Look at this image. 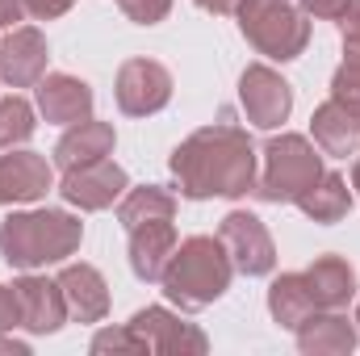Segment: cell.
<instances>
[{
  "label": "cell",
  "instance_id": "32",
  "mask_svg": "<svg viewBox=\"0 0 360 356\" xmlns=\"http://www.w3.org/2000/svg\"><path fill=\"white\" fill-rule=\"evenodd\" d=\"M17 21H25V8H21V0H0V25L17 30Z\"/></svg>",
  "mask_w": 360,
  "mask_h": 356
},
{
  "label": "cell",
  "instance_id": "14",
  "mask_svg": "<svg viewBox=\"0 0 360 356\" xmlns=\"http://www.w3.org/2000/svg\"><path fill=\"white\" fill-rule=\"evenodd\" d=\"M38 113L51 122V126H76L92 117V89L76 76H42L38 80Z\"/></svg>",
  "mask_w": 360,
  "mask_h": 356
},
{
  "label": "cell",
  "instance_id": "27",
  "mask_svg": "<svg viewBox=\"0 0 360 356\" xmlns=\"http://www.w3.org/2000/svg\"><path fill=\"white\" fill-rule=\"evenodd\" d=\"M117 4L134 25H160L172 13V0H117Z\"/></svg>",
  "mask_w": 360,
  "mask_h": 356
},
{
  "label": "cell",
  "instance_id": "36",
  "mask_svg": "<svg viewBox=\"0 0 360 356\" xmlns=\"http://www.w3.org/2000/svg\"><path fill=\"white\" fill-rule=\"evenodd\" d=\"M348 55H352V59H360V51H348Z\"/></svg>",
  "mask_w": 360,
  "mask_h": 356
},
{
  "label": "cell",
  "instance_id": "28",
  "mask_svg": "<svg viewBox=\"0 0 360 356\" xmlns=\"http://www.w3.org/2000/svg\"><path fill=\"white\" fill-rule=\"evenodd\" d=\"M72 4H76V0H21L25 17H34V21H55V17H63Z\"/></svg>",
  "mask_w": 360,
  "mask_h": 356
},
{
  "label": "cell",
  "instance_id": "21",
  "mask_svg": "<svg viewBox=\"0 0 360 356\" xmlns=\"http://www.w3.org/2000/svg\"><path fill=\"white\" fill-rule=\"evenodd\" d=\"M314 310H319V306H314V293H310V285H306V272H281L269 285V314H272L276 327L297 331Z\"/></svg>",
  "mask_w": 360,
  "mask_h": 356
},
{
  "label": "cell",
  "instance_id": "29",
  "mask_svg": "<svg viewBox=\"0 0 360 356\" xmlns=\"http://www.w3.org/2000/svg\"><path fill=\"white\" fill-rule=\"evenodd\" d=\"M352 0H302V13L306 17H319V21H340L348 13Z\"/></svg>",
  "mask_w": 360,
  "mask_h": 356
},
{
  "label": "cell",
  "instance_id": "34",
  "mask_svg": "<svg viewBox=\"0 0 360 356\" xmlns=\"http://www.w3.org/2000/svg\"><path fill=\"white\" fill-rule=\"evenodd\" d=\"M0 352H13V356H30V344H21V340H13L8 331L0 336Z\"/></svg>",
  "mask_w": 360,
  "mask_h": 356
},
{
  "label": "cell",
  "instance_id": "37",
  "mask_svg": "<svg viewBox=\"0 0 360 356\" xmlns=\"http://www.w3.org/2000/svg\"><path fill=\"white\" fill-rule=\"evenodd\" d=\"M356 327H360V310H356Z\"/></svg>",
  "mask_w": 360,
  "mask_h": 356
},
{
  "label": "cell",
  "instance_id": "13",
  "mask_svg": "<svg viewBox=\"0 0 360 356\" xmlns=\"http://www.w3.org/2000/svg\"><path fill=\"white\" fill-rule=\"evenodd\" d=\"M55 189V168L38 151L0 155V205H30Z\"/></svg>",
  "mask_w": 360,
  "mask_h": 356
},
{
  "label": "cell",
  "instance_id": "9",
  "mask_svg": "<svg viewBox=\"0 0 360 356\" xmlns=\"http://www.w3.org/2000/svg\"><path fill=\"white\" fill-rule=\"evenodd\" d=\"M130 327L147 340V348L160 356H205L210 352V340L201 327L184 323L180 314H172L168 306H147L130 319Z\"/></svg>",
  "mask_w": 360,
  "mask_h": 356
},
{
  "label": "cell",
  "instance_id": "2",
  "mask_svg": "<svg viewBox=\"0 0 360 356\" xmlns=\"http://www.w3.org/2000/svg\"><path fill=\"white\" fill-rule=\"evenodd\" d=\"M84 239V222L68 210H21L0 222V256L8 268L34 272L63 265Z\"/></svg>",
  "mask_w": 360,
  "mask_h": 356
},
{
  "label": "cell",
  "instance_id": "18",
  "mask_svg": "<svg viewBox=\"0 0 360 356\" xmlns=\"http://www.w3.org/2000/svg\"><path fill=\"white\" fill-rule=\"evenodd\" d=\"M176 252V227L172 218H160V222H143L130 231V268L139 281H160L164 268Z\"/></svg>",
  "mask_w": 360,
  "mask_h": 356
},
{
  "label": "cell",
  "instance_id": "8",
  "mask_svg": "<svg viewBox=\"0 0 360 356\" xmlns=\"http://www.w3.org/2000/svg\"><path fill=\"white\" fill-rule=\"evenodd\" d=\"M239 105H243V113H248L252 126L276 130L293 113V89L285 84L281 72H272L269 63H252L239 76Z\"/></svg>",
  "mask_w": 360,
  "mask_h": 356
},
{
  "label": "cell",
  "instance_id": "33",
  "mask_svg": "<svg viewBox=\"0 0 360 356\" xmlns=\"http://www.w3.org/2000/svg\"><path fill=\"white\" fill-rule=\"evenodd\" d=\"M197 8H205V13H218V17H226V13H235L239 8V0H193Z\"/></svg>",
  "mask_w": 360,
  "mask_h": 356
},
{
  "label": "cell",
  "instance_id": "22",
  "mask_svg": "<svg viewBox=\"0 0 360 356\" xmlns=\"http://www.w3.org/2000/svg\"><path fill=\"white\" fill-rule=\"evenodd\" d=\"M297 210H302L310 222L335 227V222H344L348 210H352V189H348V180L340 177V172H323V177L314 180V189H306V193L297 197Z\"/></svg>",
  "mask_w": 360,
  "mask_h": 356
},
{
  "label": "cell",
  "instance_id": "6",
  "mask_svg": "<svg viewBox=\"0 0 360 356\" xmlns=\"http://www.w3.org/2000/svg\"><path fill=\"white\" fill-rule=\"evenodd\" d=\"M218 239H222L235 272H243V276H269L276 268V248H272L269 227L248 210H231L218 227Z\"/></svg>",
  "mask_w": 360,
  "mask_h": 356
},
{
  "label": "cell",
  "instance_id": "15",
  "mask_svg": "<svg viewBox=\"0 0 360 356\" xmlns=\"http://www.w3.org/2000/svg\"><path fill=\"white\" fill-rule=\"evenodd\" d=\"M63 302H68V319L76 323H101L109 314V285L92 265H68L59 276Z\"/></svg>",
  "mask_w": 360,
  "mask_h": 356
},
{
  "label": "cell",
  "instance_id": "10",
  "mask_svg": "<svg viewBox=\"0 0 360 356\" xmlns=\"http://www.w3.org/2000/svg\"><path fill=\"white\" fill-rule=\"evenodd\" d=\"M126 189H130V177L113 160H96V164H84V168H72L59 180L63 201L76 205V210H89V214L92 210H109L113 201H122Z\"/></svg>",
  "mask_w": 360,
  "mask_h": 356
},
{
  "label": "cell",
  "instance_id": "31",
  "mask_svg": "<svg viewBox=\"0 0 360 356\" xmlns=\"http://www.w3.org/2000/svg\"><path fill=\"white\" fill-rule=\"evenodd\" d=\"M13 327H21L17 293H13V285H0V336H4V331H13Z\"/></svg>",
  "mask_w": 360,
  "mask_h": 356
},
{
  "label": "cell",
  "instance_id": "16",
  "mask_svg": "<svg viewBox=\"0 0 360 356\" xmlns=\"http://www.w3.org/2000/svg\"><path fill=\"white\" fill-rule=\"evenodd\" d=\"M117 147V134L109 122H96V117H84L76 126L63 130V139L55 143V164L63 172L72 168H84V164H96V160H109Z\"/></svg>",
  "mask_w": 360,
  "mask_h": 356
},
{
  "label": "cell",
  "instance_id": "30",
  "mask_svg": "<svg viewBox=\"0 0 360 356\" xmlns=\"http://www.w3.org/2000/svg\"><path fill=\"white\" fill-rule=\"evenodd\" d=\"M340 34H344V51H360V0H352L348 13L340 17Z\"/></svg>",
  "mask_w": 360,
  "mask_h": 356
},
{
  "label": "cell",
  "instance_id": "7",
  "mask_svg": "<svg viewBox=\"0 0 360 356\" xmlns=\"http://www.w3.org/2000/svg\"><path fill=\"white\" fill-rule=\"evenodd\" d=\"M117 109L130 117H151L172 101V72L155 59H126L117 68Z\"/></svg>",
  "mask_w": 360,
  "mask_h": 356
},
{
  "label": "cell",
  "instance_id": "17",
  "mask_svg": "<svg viewBox=\"0 0 360 356\" xmlns=\"http://www.w3.org/2000/svg\"><path fill=\"white\" fill-rule=\"evenodd\" d=\"M293 336H297V348L306 356H344L360 344L356 323L344 310H314Z\"/></svg>",
  "mask_w": 360,
  "mask_h": 356
},
{
  "label": "cell",
  "instance_id": "19",
  "mask_svg": "<svg viewBox=\"0 0 360 356\" xmlns=\"http://www.w3.org/2000/svg\"><path fill=\"white\" fill-rule=\"evenodd\" d=\"M310 130H314V143H319L323 155H340V160H348V155H356L360 151V113L356 109H348V105H340L335 96L323 101V105L314 109Z\"/></svg>",
  "mask_w": 360,
  "mask_h": 356
},
{
  "label": "cell",
  "instance_id": "23",
  "mask_svg": "<svg viewBox=\"0 0 360 356\" xmlns=\"http://www.w3.org/2000/svg\"><path fill=\"white\" fill-rule=\"evenodd\" d=\"M160 218H176V197L160 184H143V189H126L117 201V222L126 231L143 227V222H160Z\"/></svg>",
  "mask_w": 360,
  "mask_h": 356
},
{
  "label": "cell",
  "instance_id": "12",
  "mask_svg": "<svg viewBox=\"0 0 360 356\" xmlns=\"http://www.w3.org/2000/svg\"><path fill=\"white\" fill-rule=\"evenodd\" d=\"M46 38L34 25H17L0 38V80L8 89H34L46 76Z\"/></svg>",
  "mask_w": 360,
  "mask_h": 356
},
{
  "label": "cell",
  "instance_id": "3",
  "mask_svg": "<svg viewBox=\"0 0 360 356\" xmlns=\"http://www.w3.org/2000/svg\"><path fill=\"white\" fill-rule=\"evenodd\" d=\"M231 276H235V265H231L222 239L193 235V239L176 243V252H172V260L164 268L160 285H164L172 306H180V310H205L210 302H218L231 289Z\"/></svg>",
  "mask_w": 360,
  "mask_h": 356
},
{
  "label": "cell",
  "instance_id": "20",
  "mask_svg": "<svg viewBox=\"0 0 360 356\" xmlns=\"http://www.w3.org/2000/svg\"><path fill=\"white\" fill-rule=\"evenodd\" d=\"M306 285H310L319 310H344L356 298V268L344 256H319L306 268Z\"/></svg>",
  "mask_w": 360,
  "mask_h": 356
},
{
  "label": "cell",
  "instance_id": "35",
  "mask_svg": "<svg viewBox=\"0 0 360 356\" xmlns=\"http://www.w3.org/2000/svg\"><path fill=\"white\" fill-rule=\"evenodd\" d=\"M352 189L360 193V160H356V168H352Z\"/></svg>",
  "mask_w": 360,
  "mask_h": 356
},
{
  "label": "cell",
  "instance_id": "25",
  "mask_svg": "<svg viewBox=\"0 0 360 356\" xmlns=\"http://www.w3.org/2000/svg\"><path fill=\"white\" fill-rule=\"evenodd\" d=\"M92 356H147L151 348H147V340L126 323V327H101L96 336H92Z\"/></svg>",
  "mask_w": 360,
  "mask_h": 356
},
{
  "label": "cell",
  "instance_id": "26",
  "mask_svg": "<svg viewBox=\"0 0 360 356\" xmlns=\"http://www.w3.org/2000/svg\"><path fill=\"white\" fill-rule=\"evenodd\" d=\"M331 96L360 113V59H352V55L344 59V68L331 76Z\"/></svg>",
  "mask_w": 360,
  "mask_h": 356
},
{
  "label": "cell",
  "instance_id": "1",
  "mask_svg": "<svg viewBox=\"0 0 360 356\" xmlns=\"http://www.w3.org/2000/svg\"><path fill=\"white\" fill-rule=\"evenodd\" d=\"M168 164L188 201L256 193V147L239 126H226V122L193 130L172 151Z\"/></svg>",
  "mask_w": 360,
  "mask_h": 356
},
{
  "label": "cell",
  "instance_id": "24",
  "mask_svg": "<svg viewBox=\"0 0 360 356\" xmlns=\"http://www.w3.org/2000/svg\"><path fill=\"white\" fill-rule=\"evenodd\" d=\"M34 105L25 101V96H4L0 101V151H13V147H21L30 134H34Z\"/></svg>",
  "mask_w": 360,
  "mask_h": 356
},
{
  "label": "cell",
  "instance_id": "5",
  "mask_svg": "<svg viewBox=\"0 0 360 356\" xmlns=\"http://www.w3.org/2000/svg\"><path fill=\"white\" fill-rule=\"evenodd\" d=\"M323 155H319V143H310L306 134H276L264 147V177L256 180V193L281 205V201H293L314 189V180L323 177Z\"/></svg>",
  "mask_w": 360,
  "mask_h": 356
},
{
  "label": "cell",
  "instance_id": "4",
  "mask_svg": "<svg viewBox=\"0 0 360 356\" xmlns=\"http://www.w3.org/2000/svg\"><path fill=\"white\" fill-rule=\"evenodd\" d=\"M235 17H239L243 38H248L260 55L281 59V63L297 59V55L306 51V42H310V21H306V13H302L297 4H289V0H239Z\"/></svg>",
  "mask_w": 360,
  "mask_h": 356
},
{
  "label": "cell",
  "instance_id": "11",
  "mask_svg": "<svg viewBox=\"0 0 360 356\" xmlns=\"http://www.w3.org/2000/svg\"><path fill=\"white\" fill-rule=\"evenodd\" d=\"M13 293H17V310H21V327L30 336H55L63 323H68V302H63V289L59 281H46V276H17L13 281Z\"/></svg>",
  "mask_w": 360,
  "mask_h": 356
}]
</instances>
